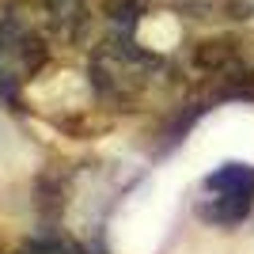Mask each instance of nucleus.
<instances>
[{
    "label": "nucleus",
    "instance_id": "nucleus-4",
    "mask_svg": "<svg viewBox=\"0 0 254 254\" xmlns=\"http://www.w3.org/2000/svg\"><path fill=\"white\" fill-rule=\"evenodd\" d=\"M19 254H87L84 247H76L72 239H57V235H34L19 247Z\"/></svg>",
    "mask_w": 254,
    "mask_h": 254
},
{
    "label": "nucleus",
    "instance_id": "nucleus-2",
    "mask_svg": "<svg viewBox=\"0 0 254 254\" xmlns=\"http://www.w3.org/2000/svg\"><path fill=\"white\" fill-rule=\"evenodd\" d=\"M251 209H254V163L228 159L205 175L201 197H197L201 220L216 224V228H232V224L247 220Z\"/></svg>",
    "mask_w": 254,
    "mask_h": 254
},
{
    "label": "nucleus",
    "instance_id": "nucleus-1",
    "mask_svg": "<svg viewBox=\"0 0 254 254\" xmlns=\"http://www.w3.org/2000/svg\"><path fill=\"white\" fill-rule=\"evenodd\" d=\"M163 76V61L148 53L133 34H118L103 42L91 57V80L103 99L118 106H137Z\"/></svg>",
    "mask_w": 254,
    "mask_h": 254
},
{
    "label": "nucleus",
    "instance_id": "nucleus-3",
    "mask_svg": "<svg viewBox=\"0 0 254 254\" xmlns=\"http://www.w3.org/2000/svg\"><path fill=\"white\" fill-rule=\"evenodd\" d=\"M46 61V46L27 19L8 15L0 23V80L4 84H19L34 76Z\"/></svg>",
    "mask_w": 254,
    "mask_h": 254
},
{
    "label": "nucleus",
    "instance_id": "nucleus-5",
    "mask_svg": "<svg viewBox=\"0 0 254 254\" xmlns=\"http://www.w3.org/2000/svg\"><path fill=\"white\" fill-rule=\"evenodd\" d=\"M251 8H254V0H251Z\"/></svg>",
    "mask_w": 254,
    "mask_h": 254
}]
</instances>
